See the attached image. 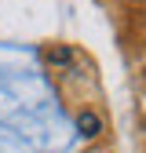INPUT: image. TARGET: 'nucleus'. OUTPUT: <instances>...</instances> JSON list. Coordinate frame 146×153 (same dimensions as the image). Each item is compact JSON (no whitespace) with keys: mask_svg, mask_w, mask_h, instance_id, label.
Instances as JSON below:
<instances>
[{"mask_svg":"<svg viewBox=\"0 0 146 153\" xmlns=\"http://www.w3.org/2000/svg\"><path fill=\"white\" fill-rule=\"evenodd\" d=\"M77 128H80V135H84V139L99 135V117H95V113H80V117H77Z\"/></svg>","mask_w":146,"mask_h":153,"instance_id":"obj_1","label":"nucleus"}]
</instances>
